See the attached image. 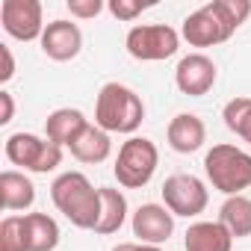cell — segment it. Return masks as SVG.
Segmentation results:
<instances>
[{"label": "cell", "instance_id": "obj_1", "mask_svg": "<svg viewBox=\"0 0 251 251\" xmlns=\"http://www.w3.org/2000/svg\"><path fill=\"white\" fill-rule=\"evenodd\" d=\"M251 15L248 0H213L201 9L189 12L180 27V39L189 42V48H213L227 42Z\"/></svg>", "mask_w": 251, "mask_h": 251}, {"label": "cell", "instance_id": "obj_2", "mask_svg": "<svg viewBox=\"0 0 251 251\" xmlns=\"http://www.w3.org/2000/svg\"><path fill=\"white\" fill-rule=\"evenodd\" d=\"M50 201L80 230H95L100 222V186L95 189L83 172H62L50 183Z\"/></svg>", "mask_w": 251, "mask_h": 251}, {"label": "cell", "instance_id": "obj_3", "mask_svg": "<svg viewBox=\"0 0 251 251\" xmlns=\"http://www.w3.org/2000/svg\"><path fill=\"white\" fill-rule=\"evenodd\" d=\"M145 121L142 98L124 83H103L95 100V124L106 133H136Z\"/></svg>", "mask_w": 251, "mask_h": 251}, {"label": "cell", "instance_id": "obj_4", "mask_svg": "<svg viewBox=\"0 0 251 251\" xmlns=\"http://www.w3.org/2000/svg\"><path fill=\"white\" fill-rule=\"evenodd\" d=\"M204 175L222 195H242L251 186V154L236 145L219 142L204 154Z\"/></svg>", "mask_w": 251, "mask_h": 251}, {"label": "cell", "instance_id": "obj_5", "mask_svg": "<svg viewBox=\"0 0 251 251\" xmlns=\"http://www.w3.org/2000/svg\"><path fill=\"white\" fill-rule=\"evenodd\" d=\"M157 166H160L157 145L151 139H145V136H130L118 148L112 175H115L118 186H124V189H142V186L151 183Z\"/></svg>", "mask_w": 251, "mask_h": 251}, {"label": "cell", "instance_id": "obj_6", "mask_svg": "<svg viewBox=\"0 0 251 251\" xmlns=\"http://www.w3.org/2000/svg\"><path fill=\"white\" fill-rule=\"evenodd\" d=\"M62 151L65 148H59L48 136H36V133H12L3 145L6 160L24 172H33V175L56 172L62 166Z\"/></svg>", "mask_w": 251, "mask_h": 251}, {"label": "cell", "instance_id": "obj_7", "mask_svg": "<svg viewBox=\"0 0 251 251\" xmlns=\"http://www.w3.org/2000/svg\"><path fill=\"white\" fill-rule=\"evenodd\" d=\"M124 48L139 62H163L177 53L180 33L169 24H136L124 36Z\"/></svg>", "mask_w": 251, "mask_h": 251}, {"label": "cell", "instance_id": "obj_8", "mask_svg": "<svg viewBox=\"0 0 251 251\" xmlns=\"http://www.w3.org/2000/svg\"><path fill=\"white\" fill-rule=\"evenodd\" d=\"M163 204L175 213V216H183V219H195L207 210L210 204V192H207V183L195 175H172L166 177L163 183Z\"/></svg>", "mask_w": 251, "mask_h": 251}, {"label": "cell", "instance_id": "obj_9", "mask_svg": "<svg viewBox=\"0 0 251 251\" xmlns=\"http://www.w3.org/2000/svg\"><path fill=\"white\" fill-rule=\"evenodd\" d=\"M0 24H3V33L15 42H42V33L48 27L39 0H3Z\"/></svg>", "mask_w": 251, "mask_h": 251}, {"label": "cell", "instance_id": "obj_10", "mask_svg": "<svg viewBox=\"0 0 251 251\" xmlns=\"http://www.w3.org/2000/svg\"><path fill=\"white\" fill-rule=\"evenodd\" d=\"M216 77H219V68L207 53H186L175 68V86L189 98L207 95L216 86Z\"/></svg>", "mask_w": 251, "mask_h": 251}, {"label": "cell", "instance_id": "obj_11", "mask_svg": "<svg viewBox=\"0 0 251 251\" xmlns=\"http://www.w3.org/2000/svg\"><path fill=\"white\" fill-rule=\"evenodd\" d=\"M133 236L145 245H163L175 233V213L166 204H142L130 216Z\"/></svg>", "mask_w": 251, "mask_h": 251}, {"label": "cell", "instance_id": "obj_12", "mask_svg": "<svg viewBox=\"0 0 251 251\" xmlns=\"http://www.w3.org/2000/svg\"><path fill=\"white\" fill-rule=\"evenodd\" d=\"M39 45H42V53L48 59H53V62H71L83 50V30L74 21H68V18H56V21H50L45 27Z\"/></svg>", "mask_w": 251, "mask_h": 251}, {"label": "cell", "instance_id": "obj_13", "mask_svg": "<svg viewBox=\"0 0 251 251\" xmlns=\"http://www.w3.org/2000/svg\"><path fill=\"white\" fill-rule=\"evenodd\" d=\"M166 139H169L172 151H177V154H195L207 142V127H204V121L195 112H180V115H175L169 121Z\"/></svg>", "mask_w": 251, "mask_h": 251}, {"label": "cell", "instance_id": "obj_14", "mask_svg": "<svg viewBox=\"0 0 251 251\" xmlns=\"http://www.w3.org/2000/svg\"><path fill=\"white\" fill-rule=\"evenodd\" d=\"M89 118L80 112V109H74V106H59V109H53L48 118H45V136L50 139V142H56L59 148H71L77 139H80V133L89 127Z\"/></svg>", "mask_w": 251, "mask_h": 251}, {"label": "cell", "instance_id": "obj_15", "mask_svg": "<svg viewBox=\"0 0 251 251\" xmlns=\"http://www.w3.org/2000/svg\"><path fill=\"white\" fill-rule=\"evenodd\" d=\"M183 248L186 251H230L233 236L219 219L216 222H195L183 233Z\"/></svg>", "mask_w": 251, "mask_h": 251}, {"label": "cell", "instance_id": "obj_16", "mask_svg": "<svg viewBox=\"0 0 251 251\" xmlns=\"http://www.w3.org/2000/svg\"><path fill=\"white\" fill-rule=\"evenodd\" d=\"M0 198H3V210L6 213L30 210L33 201H36V183L18 169H6L3 175H0Z\"/></svg>", "mask_w": 251, "mask_h": 251}, {"label": "cell", "instance_id": "obj_17", "mask_svg": "<svg viewBox=\"0 0 251 251\" xmlns=\"http://www.w3.org/2000/svg\"><path fill=\"white\" fill-rule=\"evenodd\" d=\"M59 225L48 213H24V242L27 251H53L59 245Z\"/></svg>", "mask_w": 251, "mask_h": 251}, {"label": "cell", "instance_id": "obj_18", "mask_svg": "<svg viewBox=\"0 0 251 251\" xmlns=\"http://www.w3.org/2000/svg\"><path fill=\"white\" fill-rule=\"evenodd\" d=\"M127 198H124L121 189L115 186H100V222L95 227V233L100 236H112L124 227V222H127Z\"/></svg>", "mask_w": 251, "mask_h": 251}, {"label": "cell", "instance_id": "obj_19", "mask_svg": "<svg viewBox=\"0 0 251 251\" xmlns=\"http://www.w3.org/2000/svg\"><path fill=\"white\" fill-rule=\"evenodd\" d=\"M68 151H71V157H74L77 163L98 166V163H103V160L112 154V139H109L106 130L98 127V124H89V127L80 133V139H77Z\"/></svg>", "mask_w": 251, "mask_h": 251}, {"label": "cell", "instance_id": "obj_20", "mask_svg": "<svg viewBox=\"0 0 251 251\" xmlns=\"http://www.w3.org/2000/svg\"><path fill=\"white\" fill-rule=\"evenodd\" d=\"M219 222L230 230L233 239L251 236V198L248 195H230L219 207Z\"/></svg>", "mask_w": 251, "mask_h": 251}, {"label": "cell", "instance_id": "obj_21", "mask_svg": "<svg viewBox=\"0 0 251 251\" xmlns=\"http://www.w3.org/2000/svg\"><path fill=\"white\" fill-rule=\"evenodd\" d=\"M222 118H225V127L230 133H236L242 142L251 145V98L239 95V98L227 100L222 109Z\"/></svg>", "mask_w": 251, "mask_h": 251}, {"label": "cell", "instance_id": "obj_22", "mask_svg": "<svg viewBox=\"0 0 251 251\" xmlns=\"http://www.w3.org/2000/svg\"><path fill=\"white\" fill-rule=\"evenodd\" d=\"M0 251H27L24 216H6L0 222Z\"/></svg>", "mask_w": 251, "mask_h": 251}, {"label": "cell", "instance_id": "obj_23", "mask_svg": "<svg viewBox=\"0 0 251 251\" xmlns=\"http://www.w3.org/2000/svg\"><path fill=\"white\" fill-rule=\"evenodd\" d=\"M154 3H142V0H109L106 3V12L115 18V21H124V24H130L136 21L145 9H151Z\"/></svg>", "mask_w": 251, "mask_h": 251}, {"label": "cell", "instance_id": "obj_24", "mask_svg": "<svg viewBox=\"0 0 251 251\" xmlns=\"http://www.w3.org/2000/svg\"><path fill=\"white\" fill-rule=\"evenodd\" d=\"M68 12H71V18H80V21H89V18H98L103 9H106V3L103 0H68Z\"/></svg>", "mask_w": 251, "mask_h": 251}, {"label": "cell", "instance_id": "obj_25", "mask_svg": "<svg viewBox=\"0 0 251 251\" xmlns=\"http://www.w3.org/2000/svg\"><path fill=\"white\" fill-rule=\"evenodd\" d=\"M0 59H3V68H0V83H9L15 77V56H12V48L9 45H0Z\"/></svg>", "mask_w": 251, "mask_h": 251}, {"label": "cell", "instance_id": "obj_26", "mask_svg": "<svg viewBox=\"0 0 251 251\" xmlns=\"http://www.w3.org/2000/svg\"><path fill=\"white\" fill-rule=\"evenodd\" d=\"M12 118H15V98L6 89H0V124H9Z\"/></svg>", "mask_w": 251, "mask_h": 251}, {"label": "cell", "instance_id": "obj_27", "mask_svg": "<svg viewBox=\"0 0 251 251\" xmlns=\"http://www.w3.org/2000/svg\"><path fill=\"white\" fill-rule=\"evenodd\" d=\"M112 251H163L160 245H145V242H121Z\"/></svg>", "mask_w": 251, "mask_h": 251}]
</instances>
